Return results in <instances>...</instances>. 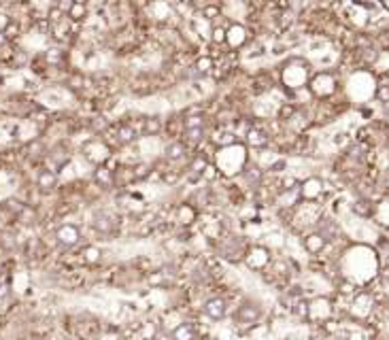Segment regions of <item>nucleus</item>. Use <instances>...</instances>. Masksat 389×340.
I'll list each match as a JSON object with an SVG mask.
<instances>
[{
    "instance_id": "nucleus-1",
    "label": "nucleus",
    "mask_w": 389,
    "mask_h": 340,
    "mask_svg": "<svg viewBox=\"0 0 389 340\" xmlns=\"http://www.w3.org/2000/svg\"><path fill=\"white\" fill-rule=\"evenodd\" d=\"M55 238H58V243L62 247H75V245H79V240H81V230L77 228L75 223H64L55 232Z\"/></svg>"
},
{
    "instance_id": "nucleus-2",
    "label": "nucleus",
    "mask_w": 389,
    "mask_h": 340,
    "mask_svg": "<svg viewBox=\"0 0 389 340\" xmlns=\"http://www.w3.org/2000/svg\"><path fill=\"white\" fill-rule=\"evenodd\" d=\"M204 313H207V317L219 321V319H223L228 315V302L223 298H211V300L204 302Z\"/></svg>"
},
{
    "instance_id": "nucleus-3",
    "label": "nucleus",
    "mask_w": 389,
    "mask_h": 340,
    "mask_svg": "<svg viewBox=\"0 0 389 340\" xmlns=\"http://www.w3.org/2000/svg\"><path fill=\"white\" fill-rule=\"evenodd\" d=\"M171 338H173V340H198V328H196L194 323H189V321L179 323V325H176V328L173 330Z\"/></svg>"
},
{
    "instance_id": "nucleus-4",
    "label": "nucleus",
    "mask_w": 389,
    "mask_h": 340,
    "mask_svg": "<svg viewBox=\"0 0 389 340\" xmlns=\"http://www.w3.org/2000/svg\"><path fill=\"white\" fill-rule=\"evenodd\" d=\"M259 315H261V310H259V306L258 304H243V306L238 308V313H236V317H238V321H243V323H253V321H258L259 319Z\"/></svg>"
},
{
    "instance_id": "nucleus-5",
    "label": "nucleus",
    "mask_w": 389,
    "mask_h": 340,
    "mask_svg": "<svg viewBox=\"0 0 389 340\" xmlns=\"http://www.w3.org/2000/svg\"><path fill=\"white\" fill-rule=\"evenodd\" d=\"M55 174L51 172V170H43V172L39 174V187L41 189H53L55 187Z\"/></svg>"
},
{
    "instance_id": "nucleus-6",
    "label": "nucleus",
    "mask_w": 389,
    "mask_h": 340,
    "mask_svg": "<svg viewBox=\"0 0 389 340\" xmlns=\"http://www.w3.org/2000/svg\"><path fill=\"white\" fill-rule=\"evenodd\" d=\"M323 245H325V240H323L321 234H313V236H308V249L310 251H319Z\"/></svg>"
},
{
    "instance_id": "nucleus-7",
    "label": "nucleus",
    "mask_w": 389,
    "mask_h": 340,
    "mask_svg": "<svg viewBox=\"0 0 389 340\" xmlns=\"http://www.w3.org/2000/svg\"><path fill=\"white\" fill-rule=\"evenodd\" d=\"M183 151H185V149H183V145H179V143H174V145H171L166 149V155L171 160H179V158H183Z\"/></svg>"
},
{
    "instance_id": "nucleus-8",
    "label": "nucleus",
    "mask_w": 389,
    "mask_h": 340,
    "mask_svg": "<svg viewBox=\"0 0 389 340\" xmlns=\"http://www.w3.org/2000/svg\"><path fill=\"white\" fill-rule=\"evenodd\" d=\"M68 9H70V17L73 19H81L83 15H86V6L83 4H70Z\"/></svg>"
},
{
    "instance_id": "nucleus-9",
    "label": "nucleus",
    "mask_w": 389,
    "mask_h": 340,
    "mask_svg": "<svg viewBox=\"0 0 389 340\" xmlns=\"http://www.w3.org/2000/svg\"><path fill=\"white\" fill-rule=\"evenodd\" d=\"M187 134L192 140H198V138H202V128H192V130H187Z\"/></svg>"
},
{
    "instance_id": "nucleus-10",
    "label": "nucleus",
    "mask_w": 389,
    "mask_h": 340,
    "mask_svg": "<svg viewBox=\"0 0 389 340\" xmlns=\"http://www.w3.org/2000/svg\"><path fill=\"white\" fill-rule=\"evenodd\" d=\"M185 126H187V130H192V128H202V122H200V117H189V122Z\"/></svg>"
},
{
    "instance_id": "nucleus-11",
    "label": "nucleus",
    "mask_w": 389,
    "mask_h": 340,
    "mask_svg": "<svg viewBox=\"0 0 389 340\" xmlns=\"http://www.w3.org/2000/svg\"><path fill=\"white\" fill-rule=\"evenodd\" d=\"M98 255H100L98 249H86V259H89V261H96Z\"/></svg>"
},
{
    "instance_id": "nucleus-12",
    "label": "nucleus",
    "mask_w": 389,
    "mask_h": 340,
    "mask_svg": "<svg viewBox=\"0 0 389 340\" xmlns=\"http://www.w3.org/2000/svg\"><path fill=\"white\" fill-rule=\"evenodd\" d=\"M9 26H11V19L6 15H0V30H9Z\"/></svg>"
},
{
    "instance_id": "nucleus-13",
    "label": "nucleus",
    "mask_w": 389,
    "mask_h": 340,
    "mask_svg": "<svg viewBox=\"0 0 389 340\" xmlns=\"http://www.w3.org/2000/svg\"><path fill=\"white\" fill-rule=\"evenodd\" d=\"M6 296H9V285H6V283H0V300Z\"/></svg>"
}]
</instances>
